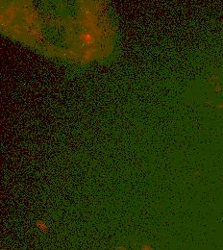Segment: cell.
Wrapping results in <instances>:
<instances>
[{"mask_svg":"<svg viewBox=\"0 0 223 250\" xmlns=\"http://www.w3.org/2000/svg\"><path fill=\"white\" fill-rule=\"evenodd\" d=\"M83 41H84L85 42L90 43V42H93V37H92L91 35H89V34H86V35L83 36Z\"/></svg>","mask_w":223,"mask_h":250,"instance_id":"1","label":"cell"}]
</instances>
